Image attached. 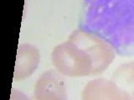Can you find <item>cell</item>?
<instances>
[{"label":"cell","mask_w":134,"mask_h":100,"mask_svg":"<svg viewBox=\"0 0 134 100\" xmlns=\"http://www.w3.org/2000/svg\"><path fill=\"white\" fill-rule=\"evenodd\" d=\"M79 24L106 40L118 55H134V0H82Z\"/></svg>","instance_id":"cell-1"},{"label":"cell","mask_w":134,"mask_h":100,"mask_svg":"<svg viewBox=\"0 0 134 100\" xmlns=\"http://www.w3.org/2000/svg\"><path fill=\"white\" fill-rule=\"evenodd\" d=\"M115 55L114 48L102 38L78 28L66 42L53 49L51 61L63 75L85 77L104 72Z\"/></svg>","instance_id":"cell-2"},{"label":"cell","mask_w":134,"mask_h":100,"mask_svg":"<svg viewBox=\"0 0 134 100\" xmlns=\"http://www.w3.org/2000/svg\"><path fill=\"white\" fill-rule=\"evenodd\" d=\"M58 70L44 72L35 88V98L40 100H60L67 98L65 79Z\"/></svg>","instance_id":"cell-3"},{"label":"cell","mask_w":134,"mask_h":100,"mask_svg":"<svg viewBox=\"0 0 134 100\" xmlns=\"http://www.w3.org/2000/svg\"><path fill=\"white\" fill-rule=\"evenodd\" d=\"M40 63V53L32 44H20L17 51L16 64L14 72V80L22 81L36 70Z\"/></svg>","instance_id":"cell-4"},{"label":"cell","mask_w":134,"mask_h":100,"mask_svg":"<svg viewBox=\"0 0 134 100\" xmlns=\"http://www.w3.org/2000/svg\"><path fill=\"white\" fill-rule=\"evenodd\" d=\"M82 98L86 100L114 99L124 100L121 92L111 80L98 78L91 81L82 92Z\"/></svg>","instance_id":"cell-5"},{"label":"cell","mask_w":134,"mask_h":100,"mask_svg":"<svg viewBox=\"0 0 134 100\" xmlns=\"http://www.w3.org/2000/svg\"><path fill=\"white\" fill-rule=\"evenodd\" d=\"M111 80L122 94L124 100L134 99V62L119 66Z\"/></svg>","instance_id":"cell-6"}]
</instances>
